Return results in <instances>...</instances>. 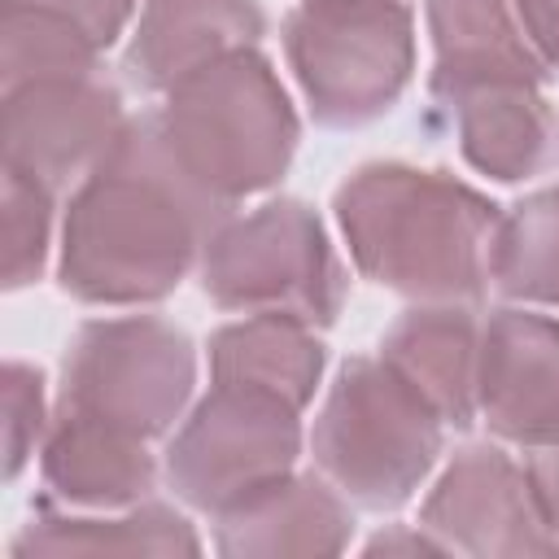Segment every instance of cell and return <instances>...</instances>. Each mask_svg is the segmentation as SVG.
Instances as JSON below:
<instances>
[{
	"label": "cell",
	"mask_w": 559,
	"mask_h": 559,
	"mask_svg": "<svg viewBox=\"0 0 559 559\" xmlns=\"http://www.w3.org/2000/svg\"><path fill=\"white\" fill-rule=\"evenodd\" d=\"M227 201L170 153L157 118L118 131L66 214L61 284L83 301H148L179 284Z\"/></svg>",
	"instance_id": "cell-1"
},
{
	"label": "cell",
	"mask_w": 559,
	"mask_h": 559,
	"mask_svg": "<svg viewBox=\"0 0 559 559\" xmlns=\"http://www.w3.org/2000/svg\"><path fill=\"white\" fill-rule=\"evenodd\" d=\"M354 262L376 280L428 301L476 297L489 275L493 205L472 188L406 166H367L341 197Z\"/></svg>",
	"instance_id": "cell-2"
},
{
	"label": "cell",
	"mask_w": 559,
	"mask_h": 559,
	"mask_svg": "<svg viewBox=\"0 0 559 559\" xmlns=\"http://www.w3.org/2000/svg\"><path fill=\"white\" fill-rule=\"evenodd\" d=\"M179 166L218 201L266 188L293 157L297 122L262 57L231 52L179 87L157 118Z\"/></svg>",
	"instance_id": "cell-3"
},
{
	"label": "cell",
	"mask_w": 559,
	"mask_h": 559,
	"mask_svg": "<svg viewBox=\"0 0 559 559\" xmlns=\"http://www.w3.org/2000/svg\"><path fill=\"white\" fill-rule=\"evenodd\" d=\"M441 424L393 362L354 358L314 424V463L358 507H402L441 450Z\"/></svg>",
	"instance_id": "cell-4"
},
{
	"label": "cell",
	"mask_w": 559,
	"mask_h": 559,
	"mask_svg": "<svg viewBox=\"0 0 559 559\" xmlns=\"http://www.w3.org/2000/svg\"><path fill=\"white\" fill-rule=\"evenodd\" d=\"M284 44L328 127L384 114L411 79V9L402 0H306L288 17Z\"/></svg>",
	"instance_id": "cell-5"
},
{
	"label": "cell",
	"mask_w": 559,
	"mask_h": 559,
	"mask_svg": "<svg viewBox=\"0 0 559 559\" xmlns=\"http://www.w3.org/2000/svg\"><path fill=\"white\" fill-rule=\"evenodd\" d=\"M192 389V345L162 319L87 323L66 354L57 415L148 441L170 428Z\"/></svg>",
	"instance_id": "cell-6"
},
{
	"label": "cell",
	"mask_w": 559,
	"mask_h": 559,
	"mask_svg": "<svg viewBox=\"0 0 559 559\" xmlns=\"http://www.w3.org/2000/svg\"><path fill=\"white\" fill-rule=\"evenodd\" d=\"M205 293L218 306L249 314L332 323L345 280L314 214L297 201H275L210 236Z\"/></svg>",
	"instance_id": "cell-7"
},
{
	"label": "cell",
	"mask_w": 559,
	"mask_h": 559,
	"mask_svg": "<svg viewBox=\"0 0 559 559\" xmlns=\"http://www.w3.org/2000/svg\"><path fill=\"white\" fill-rule=\"evenodd\" d=\"M293 402L253 384H214L166 450V476L183 502L223 515L288 476L297 459Z\"/></svg>",
	"instance_id": "cell-8"
},
{
	"label": "cell",
	"mask_w": 559,
	"mask_h": 559,
	"mask_svg": "<svg viewBox=\"0 0 559 559\" xmlns=\"http://www.w3.org/2000/svg\"><path fill=\"white\" fill-rule=\"evenodd\" d=\"M118 131V96L92 74L39 79L4 92V170L44 188H61L92 170Z\"/></svg>",
	"instance_id": "cell-9"
},
{
	"label": "cell",
	"mask_w": 559,
	"mask_h": 559,
	"mask_svg": "<svg viewBox=\"0 0 559 559\" xmlns=\"http://www.w3.org/2000/svg\"><path fill=\"white\" fill-rule=\"evenodd\" d=\"M424 528L459 555H555L524 467L502 450L472 445L463 450L432 498L424 502Z\"/></svg>",
	"instance_id": "cell-10"
},
{
	"label": "cell",
	"mask_w": 559,
	"mask_h": 559,
	"mask_svg": "<svg viewBox=\"0 0 559 559\" xmlns=\"http://www.w3.org/2000/svg\"><path fill=\"white\" fill-rule=\"evenodd\" d=\"M485 424L528 450L559 441V323L498 310L476 354Z\"/></svg>",
	"instance_id": "cell-11"
},
{
	"label": "cell",
	"mask_w": 559,
	"mask_h": 559,
	"mask_svg": "<svg viewBox=\"0 0 559 559\" xmlns=\"http://www.w3.org/2000/svg\"><path fill=\"white\" fill-rule=\"evenodd\" d=\"M258 35L253 0H148L127 66L144 87H179L197 70L253 48Z\"/></svg>",
	"instance_id": "cell-12"
},
{
	"label": "cell",
	"mask_w": 559,
	"mask_h": 559,
	"mask_svg": "<svg viewBox=\"0 0 559 559\" xmlns=\"http://www.w3.org/2000/svg\"><path fill=\"white\" fill-rule=\"evenodd\" d=\"M223 555H336L349 542L345 502L314 476H280L240 507L214 515Z\"/></svg>",
	"instance_id": "cell-13"
},
{
	"label": "cell",
	"mask_w": 559,
	"mask_h": 559,
	"mask_svg": "<svg viewBox=\"0 0 559 559\" xmlns=\"http://www.w3.org/2000/svg\"><path fill=\"white\" fill-rule=\"evenodd\" d=\"M153 454L144 441L87 419L57 415L44 445L48 502L66 507H135L153 489Z\"/></svg>",
	"instance_id": "cell-14"
},
{
	"label": "cell",
	"mask_w": 559,
	"mask_h": 559,
	"mask_svg": "<svg viewBox=\"0 0 559 559\" xmlns=\"http://www.w3.org/2000/svg\"><path fill=\"white\" fill-rule=\"evenodd\" d=\"M428 22L437 39L432 96L493 79H542V57L524 44L507 0H428Z\"/></svg>",
	"instance_id": "cell-15"
},
{
	"label": "cell",
	"mask_w": 559,
	"mask_h": 559,
	"mask_svg": "<svg viewBox=\"0 0 559 559\" xmlns=\"http://www.w3.org/2000/svg\"><path fill=\"white\" fill-rule=\"evenodd\" d=\"M437 100L454 109L463 153L485 175L520 179L542 166L546 140H550V114H546V100L537 96V83L493 79V83L459 87Z\"/></svg>",
	"instance_id": "cell-16"
},
{
	"label": "cell",
	"mask_w": 559,
	"mask_h": 559,
	"mask_svg": "<svg viewBox=\"0 0 559 559\" xmlns=\"http://www.w3.org/2000/svg\"><path fill=\"white\" fill-rule=\"evenodd\" d=\"M384 362H393L428 402L432 411L467 428L476 415V341H472V319L459 306H432L406 314L389 341H384Z\"/></svg>",
	"instance_id": "cell-17"
},
{
	"label": "cell",
	"mask_w": 559,
	"mask_h": 559,
	"mask_svg": "<svg viewBox=\"0 0 559 559\" xmlns=\"http://www.w3.org/2000/svg\"><path fill=\"white\" fill-rule=\"evenodd\" d=\"M210 367H214V384H253L301 406L314 393L323 345L297 319L253 314L249 323L223 328L214 336Z\"/></svg>",
	"instance_id": "cell-18"
},
{
	"label": "cell",
	"mask_w": 559,
	"mask_h": 559,
	"mask_svg": "<svg viewBox=\"0 0 559 559\" xmlns=\"http://www.w3.org/2000/svg\"><path fill=\"white\" fill-rule=\"evenodd\" d=\"M201 542L183 515L144 502L118 520L92 515H39L13 555H197Z\"/></svg>",
	"instance_id": "cell-19"
},
{
	"label": "cell",
	"mask_w": 559,
	"mask_h": 559,
	"mask_svg": "<svg viewBox=\"0 0 559 559\" xmlns=\"http://www.w3.org/2000/svg\"><path fill=\"white\" fill-rule=\"evenodd\" d=\"M489 275L511 297L559 301V192H537L493 223Z\"/></svg>",
	"instance_id": "cell-20"
},
{
	"label": "cell",
	"mask_w": 559,
	"mask_h": 559,
	"mask_svg": "<svg viewBox=\"0 0 559 559\" xmlns=\"http://www.w3.org/2000/svg\"><path fill=\"white\" fill-rule=\"evenodd\" d=\"M48 205L52 188L4 170V284L17 288L44 266V245H48Z\"/></svg>",
	"instance_id": "cell-21"
},
{
	"label": "cell",
	"mask_w": 559,
	"mask_h": 559,
	"mask_svg": "<svg viewBox=\"0 0 559 559\" xmlns=\"http://www.w3.org/2000/svg\"><path fill=\"white\" fill-rule=\"evenodd\" d=\"M9 389H4V406H9V424H4V450H9V476L22 472L26 450L39 437V376L9 362L4 371Z\"/></svg>",
	"instance_id": "cell-22"
},
{
	"label": "cell",
	"mask_w": 559,
	"mask_h": 559,
	"mask_svg": "<svg viewBox=\"0 0 559 559\" xmlns=\"http://www.w3.org/2000/svg\"><path fill=\"white\" fill-rule=\"evenodd\" d=\"M4 4H31V9H44V13L70 22L74 31H83L96 48L109 44V39L122 31L127 13H131V0H4Z\"/></svg>",
	"instance_id": "cell-23"
},
{
	"label": "cell",
	"mask_w": 559,
	"mask_h": 559,
	"mask_svg": "<svg viewBox=\"0 0 559 559\" xmlns=\"http://www.w3.org/2000/svg\"><path fill=\"white\" fill-rule=\"evenodd\" d=\"M524 476H528V489H533V502L550 528V537L559 542V441L555 445H537L524 463Z\"/></svg>",
	"instance_id": "cell-24"
},
{
	"label": "cell",
	"mask_w": 559,
	"mask_h": 559,
	"mask_svg": "<svg viewBox=\"0 0 559 559\" xmlns=\"http://www.w3.org/2000/svg\"><path fill=\"white\" fill-rule=\"evenodd\" d=\"M520 26L533 39L537 57L559 70V0H515Z\"/></svg>",
	"instance_id": "cell-25"
}]
</instances>
